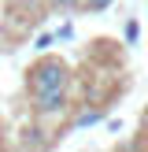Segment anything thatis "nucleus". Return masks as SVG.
I'll return each instance as SVG.
<instances>
[{
	"label": "nucleus",
	"mask_w": 148,
	"mask_h": 152,
	"mask_svg": "<svg viewBox=\"0 0 148 152\" xmlns=\"http://www.w3.org/2000/svg\"><path fill=\"white\" fill-rule=\"evenodd\" d=\"M104 119H107V108H81L78 115H74V126H78V130H85V126L104 123Z\"/></svg>",
	"instance_id": "7ed1b4c3"
},
{
	"label": "nucleus",
	"mask_w": 148,
	"mask_h": 152,
	"mask_svg": "<svg viewBox=\"0 0 148 152\" xmlns=\"http://www.w3.org/2000/svg\"><path fill=\"white\" fill-rule=\"evenodd\" d=\"M67 108H70V96H67V89L33 96V115H37V119H56V115H63Z\"/></svg>",
	"instance_id": "f03ea898"
},
{
	"label": "nucleus",
	"mask_w": 148,
	"mask_h": 152,
	"mask_svg": "<svg viewBox=\"0 0 148 152\" xmlns=\"http://www.w3.org/2000/svg\"><path fill=\"white\" fill-rule=\"evenodd\" d=\"M52 37H56V41H70V37H74V26H70V22H63V26H59Z\"/></svg>",
	"instance_id": "0eeeda50"
},
{
	"label": "nucleus",
	"mask_w": 148,
	"mask_h": 152,
	"mask_svg": "<svg viewBox=\"0 0 148 152\" xmlns=\"http://www.w3.org/2000/svg\"><path fill=\"white\" fill-rule=\"evenodd\" d=\"M111 4H115V0H81V7H85V11H93V15H100V11H107Z\"/></svg>",
	"instance_id": "20e7f679"
},
{
	"label": "nucleus",
	"mask_w": 148,
	"mask_h": 152,
	"mask_svg": "<svg viewBox=\"0 0 148 152\" xmlns=\"http://www.w3.org/2000/svg\"><path fill=\"white\" fill-rule=\"evenodd\" d=\"M52 41H56L52 34H41V37L33 41V48H37V52H48V48H52Z\"/></svg>",
	"instance_id": "6e6552de"
},
{
	"label": "nucleus",
	"mask_w": 148,
	"mask_h": 152,
	"mask_svg": "<svg viewBox=\"0 0 148 152\" xmlns=\"http://www.w3.org/2000/svg\"><path fill=\"white\" fill-rule=\"evenodd\" d=\"M70 86V67L56 56H41L33 67L26 71V89L30 96H41V93H59V89Z\"/></svg>",
	"instance_id": "f257e3e1"
},
{
	"label": "nucleus",
	"mask_w": 148,
	"mask_h": 152,
	"mask_svg": "<svg viewBox=\"0 0 148 152\" xmlns=\"http://www.w3.org/2000/svg\"><path fill=\"white\" fill-rule=\"evenodd\" d=\"M52 7H59V11H78L81 7V0H48Z\"/></svg>",
	"instance_id": "423d86ee"
},
{
	"label": "nucleus",
	"mask_w": 148,
	"mask_h": 152,
	"mask_svg": "<svg viewBox=\"0 0 148 152\" xmlns=\"http://www.w3.org/2000/svg\"><path fill=\"white\" fill-rule=\"evenodd\" d=\"M137 37H141V26H137V19H130L126 22V45H137Z\"/></svg>",
	"instance_id": "39448f33"
}]
</instances>
